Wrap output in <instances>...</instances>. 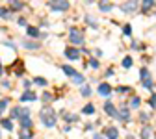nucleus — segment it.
Here are the masks:
<instances>
[{"label": "nucleus", "instance_id": "1", "mask_svg": "<svg viewBox=\"0 0 156 139\" xmlns=\"http://www.w3.org/2000/svg\"><path fill=\"white\" fill-rule=\"evenodd\" d=\"M39 119H41V123H43V126H47V128H52L54 124H56V111L52 109V108H43L41 111H39Z\"/></svg>", "mask_w": 156, "mask_h": 139}, {"label": "nucleus", "instance_id": "2", "mask_svg": "<svg viewBox=\"0 0 156 139\" xmlns=\"http://www.w3.org/2000/svg\"><path fill=\"white\" fill-rule=\"evenodd\" d=\"M63 72H65L69 78H73V82H74V84H78V85H82V84H84V80H86V78H84L80 72H76L71 65H63Z\"/></svg>", "mask_w": 156, "mask_h": 139}, {"label": "nucleus", "instance_id": "3", "mask_svg": "<svg viewBox=\"0 0 156 139\" xmlns=\"http://www.w3.org/2000/svg\"><path fill=\"white\" fill-rule=\"evenodd\" d=\"M140 76H141V85L152 91V87H154V82H152V76H151V71H149L147 67H143V69L140 71Z\"/></svg>", "mask_w": 156, "mask_h": 139}, {"label": "nucleus", "instance_id": "4", "mask_svg": "<svg viewBox=\"0 0 156 139\" xmlns=\"http://www.w3.org/2000/svg\"><path fill=\"white\" fill-rule=\"evenodd\" d=\"M48 6H50L52 11H67L69 9L67 0H52V2H48Z\"/></svg>", "mask_w": 156, "mask_h": 139}, {"label": "nucleus", "instance_id": "5", "mask_svg": "<svg viewBox=\"0 0 156 139\" xmlns=\"http://www.w3.org/2000/svg\"><path fill=\"white\" fill-rule=\"evenodd\" d=\"M69 37H71L73 45H84V35H82V32H80V30L73 28V30H71V33H69Z\"/></svg>", "mask_w": 156, "mask_h": 139}, {"label": "nucleus", "instance_id": "6", "mask_svg": "<svg viewBox=\"0 0 156 139\" xmlns=\"http://www.w3.org/2000/svg\"><path fill=\"white\" fill-rule=\"evenodd\" d=\"M136 9H138V0H128V2H125L121 6V11H125V13H130V11H136Z\"/></svg>", "mask_w": 156, "mask_h": 139}, {"label": "nucleus", "instance_id": "7", "mask_svg": "<svg viewBox=\"0 0 156 139\" xmlns=\"http://www.w3.org/2000/svg\"><path fill=\"white\" fill-rule=\"evenodd\" d=\"M104 135H106V139H117L119 137V130L115 126H108V128H104Z\"/></svg>", "mask_w": 156, "mask_h": 139}, {"label": "nucleus", "instance_id": "8", "mask_svg": "<svg viewBox=\"0 0 156 139\" xmlns=\"http://www.w3.org/2000/svg\"><path fill=\"white\" fill-rule=\"evenodd\" d=\"M99 95H101V96H110V95H112V87H110V84H106V82L101 84V85H99Z\"/></svg>", "mask_w": 156, "mask_h": 139}, {"label": "nucleus", "instance_id": "9", "mask_svg": "<svg viewBox=\"0 0 156 139\" xmlns=\"http://www.w3.org/2000/svg\"><path fill=\"white\" fill-rule=\"evenodd\" d=\"M21 100L23 102H34V100H37V95L32 93V91H26V93L21 95Z\"/></svg>", "mask_w": 156, "mask_h": 139}, {"label": "nucleus", "instance_id": "10", "mask_svg": "<svg viewBox=\"0 0 156 139\" xmlns=\"http://www.w3.org/2000/svg\"><path fill=\"white\" fill-rule=\"evenodd\" d=\"M104 113L110 115V117H117V111H115V108H113V104H112L110 100L104 104Z\"/></svg>", "mask_w": 156, "mask_h": 139}, {"label": "nucleus", "instance_id": "11", "mask_svg": "<svg viewBox=\"0 0 156 139\" xmlns=\"http://www.w3.org/2000/svg\"><path fill=\"white\" fill-rule=\"evenodd\" d=\"M117 119H121V121H128V119H130V111L126 108L117 109Z\"/></svg>", "mask_w": 156, "mask_h": 139}, {"label": "nucleus", "instance_id": "12", "mask_svg": "<svg viewBox=\"0 0 156 139\" xmlns=\"http://www.w3.org/2000/svg\"><path fill=\"white\" fill-rule=\"evenodd\" d=\"M65 56H67L69 59H73V61H74V59L80 57V52H78L76 48H67V50H65Z\"/></svg>", "mask_w": 156, "mask_h": 139}, {"label": "nucleus", "instance_id": "13", "mask_svg": "<svg viewBox=\"0 0 156 139\" xmlns=\"http://www.w3.org/2000/svg\"><path fill=\"white\" fill-rule=\"evenodd\" d=\"M112 8H113V6L108 2V0H101V2H99V9H101V11H104V13L112 11Z\"/></svg>", "mask_w": 156, "mask_h": 139}, {"label": "nucleus", "instance_id": "14", "mask_svg": "<svg viewBox=\"0 0 156 139\" xmlns=\"http://www.w3.org/2000/svg\"><path fill=\"white\" fill-rule=\"evenodd\" d=\"M23 8H24V4L21 2V0H11V6H9L11 11H21Z\"/></svg>", "mask_w": 156, "mask_h": 139}, {"label": "nucleus", "instance_id": "15", "mask_svg": "<svg viewBox=\"0 0 156 139\" xmlns=\"http://www.w3.org/2000/svg\"><path fill=\"white\" fill-rule=\"evenodd\" d=\"M19 137H21V139H30V137H32V130H30V128H21Z\"/></svg>", "mask_w": 156, "mask_h": 139}, {"label": "nucleus", "instance_id": "16", "mask_svg": "<svg viewBox=\"0 0 156 139\" xmlns=\"http://www.w3.org/2000/svg\"><path fill=\"white\" fill-rule=\"evenodd\" d=\"M26 33H28L30 37H41L39 30H37V28H34V26H26Z\"/></svg>", "mask_w": 156, "mask_h": 139}, {"label": "nucleus", "instance_id": "17", "mask_svg": "<svg viewBox=\"0 0 156 139\" xmlns=\"http://www.w3.org/2000/svg\"><path fill=\"white\" fill-rule=\"evenodd\" d=\"M154 4H156V0H143L141 9H143V11H149L151 8H154Z\"/></svg>", "mask_w": 156, "mask_h": 139}, {"label": "nucleus", "instance_id": "18", "mask_svg": "<svg viewBox=\"0 0 156 139\" xmlns=\"http://www.w3.org/2000/svg\"><path fill=\"white\" fill-rule=\"evenodd\" d=\"M82 113H84V115H93V113H95V106H93V104H86V106L82 108Z\"/></svg>", "mask_w": 156, "mask_h": 139}, {"label": "nucleus", "instance_id": "19", "mask_svg": "<svg viewBox=\"0 0 156 139\" xmlns=\"http://www.w3.org/2000/svg\"><path fill=\"white\" fill-rule=\"evenodd\" d=\"M0 124H2L6 130H13V119H2V123H0Z\"/></svg>", "mask_w": 156, "mask_h": 139}, {"label": "nucleus", "instance_id": "20", "mask_svg": "<svg viewBox=\"0 0 156 139\" xmlns=\"http://www.w3.org/2000/svg\"><path fill=\"white\" fill-rule=\"evenodd\" d=\"M151 134H152V128H151V126H143V130H141V139H149Z\"/></svg>", "mask_w": 156, "mask_h": 139}, {"label": "nucleus", "instance_id": "21", "mask_svg": "<svg viewBox=\"0 0 156 139\" xmlns=\"http://www.w3.org/2000/svg\"><path fill=\"white\" fill-rule=\"evenodd\" d=\"M23 47H24V48H32V50H37V48H39V43H32V41H24V43H23Z\"/></svg>", "mask_w": 156, "mask_h": 139}, {"label": "nucleus", "instance_id": "22", "mask_svg": "<svg viewBox=\"0 0 156 139\" xmlns=\"http://www.w3.org/2000/svg\"><path fill=\"white\" fill-rule=\"evenodd\" d=\"M21 128H32V121H30V117L21 119Z\"/></svg>", "mask_w": 156, "mask_h": 139}, {"label": "nucleus", "instance_id": "23", "mask_svg": "<svg viewBox=\"0 0 156 139\" xmlns=\"http://www.w3.org/2000/svg\"><path fill=\"white\" fill-rule=\"evenodd\" d=\"M0 17H2V19H6V21H9V19H11V11H6V9H2V8H0Z\"/></svg>", "mask_w": 156, "mask_h": 139}, {"label": "nucleus", "instance_id": "24", "mask_svg": "<svg viewBox=\"0 0 156 139\" xmlns=\"http://www.w3.org/2000/svg\"><path fill=\"white\" fill-rule=\"evenodd\" d=\"M11 119H21V108H13L11 109Z\"/></svg>", "mask_w": 156, "mask_h": 139}, {"label": "nucleus", "instance_id": "25", "mask_svg": "<svg viewBox=\"0 0 156 139\" xmlns=\"http://www.w3.org/2000/svg\"><path fill=\"white\" fill-rule=\"evenodd\" d=\"M123 67H125V69H130V67H132V57H130V56H126V57L123 59Z\"/></svg>", "mask_w": 156, "mask_h": 139}, {"label": "nucleus", "instance_id": "26", "mask_svg": "<svg viewBox=\"0 0 156 139\" xmlns=\"http://www.w3.org/2000/svg\"><path fill=\"white\" fill-rule=\"evenodd\" d=\"M140 104H141V100H140V98H138V96H134V98H132V100H130V106H132L134 109H136V108H140Z\"/></svg>", "mask_w": 156, "mask_h": 139}, {"label": "nucleus", "instance_id": "27", "mask_svg": "<svg viewBox=\"0 0 156 139\" xmlns=\"http://www.w3.org/2000/svg\"><path fill=\"white\" fill-rule=\"evenodd\" d=\"M8 104H9V100H8V98H2V100H0V113H2V111L8 108Z\"/></svg>", "mask_w": 156, "mask_h": 139}, {"label": "nucleus", "instance_id": "28", "mask_svg": "<svg viewBox=\"0 0 156 139\" xmlns=\"http://www.w3.org/2000/svg\"><path fill=\"white\" fill-rule=\"evenodd\" d=\"M35 84H37V85H43V87H45L48 82L45 80V78H41V76H39V78H35Z\"/></svg>", "mask_w": 156, "mask_h": 139}, {"label": "nucleus", "instance_id": "29", "mask_svg": "<svg viewBox=\"0 0 156 139\" xmlns=\"http://www.w3.org/2000/svg\"><path fill=\"white\" fill-rule=\"evenodd\" d=\"M43 100H45V102H50V100H54L52 93H43Z\"/></svg>", "mask_w": 156, "mask_h": 139}, {"label": "nucleus", "instance_id": "30", "mask_svg": "<svg viewBox=\"0 0 156 139\" xmlns=\"http://www.w3.org/2000/svg\"><path fill=\"white\" fill-rule=\"evenodd\" d=\"M89 67H93V69H99L101 65H99V61H97V59H89Z\"/></svg>", "mask_w": 156, "mask_h": 139}, {"label": "nucleus", "instance_id": "31", "mask_svg": "<svg viewBox=\"0 0 156 139\" xmlns=\"http://www.w3.org/2000/svg\"><path fill=\"white\" fill-rule=\"evenodd\" d=\"M123 33H125V35H130V33H132V26H130V24H126V26L123 28Z\"/></svg>", "mask_w": 156, "mask_h": 139}, {"label": "nucleus", "instance_id": "32", "mask_svg": "<svg viewBox=\"0 0 156 139\" xmlns=\"http://www.w3.org/2000/svg\"><path fill=\"white\" fill-rule=\"evenodd\" d=\"M91 95V87H82V96H89Z\"/></svg>", "mask_w": 156, "mask_h": 139}, {"label": "nucleus", "instance_id": "33", "mask_svg": "<svg viewBox=\"0 0 156 139\" xmlns=\"http://www.w3.org/2000/svg\"><path fill=\"white\" fill-rule=\"evenodd\" d=\"M151 108H156V93H152L151 96Z\"/></svg>", "mask_w": 156, "mask_h": 139}, {"label": "nucleus", "instance_id": "34", "mask_svg": "<svg viewBox=\"0 0 156 139\" xmlns=\"http://www.w3.org/2000/svg\"><path fill=\"white\" fill-rule=\"evenodd\" d=\"M86 23H89V24H91L93 28H97V23L93 21V19H91V17H86Z\"/></svg>", "mask_w": 156, "mask_h": 139}, {"label": "nucleus", "instance_id": "35", "mask_svg": "<svg viewBox=\"0 0 156 139\" xmlns=\"http://www.w3.org/2000/svg\"><path fill=\"white\" fill-rule=\"evenodd\" d=\"M19 24H21V26H28L26 24V19H19Z\"/></svg>", "mask_w": 156, "mask_h": 139}, {"label": "nucleus", "instance_id": "36", "mask_svg": "<svg viewBox=\"0 0 156 139\" xmlns=\"http://www.w3.org/2000/svg\"><path fill=\"white\" fill-rule=\"evenodd\" d=\"M117 91H119V93H128L130 89H128V87H119V89H117Z\"/></svg>", "mask_w": 156, "mask_h": 139}, {"label": "nucleus", "instance_id": "37", "mask_svg": "<svg viewBox=\"0 0 156 139\" xmlns=\"http://www.w3.org/2000/svg\"><path fill=\"white\" fill-rule=\"evenodd\" d=\"M0 74H2V67H0Z\"/></svg>", "mask_w": 156, "mask_h": 139}, {"label": "nucleus", "instance_id": "38", "mask_svg": "<svg viewBox=\"0 0 156 139\" xmlns=\"http://www.w3.org/2000/svg\"><path fill=\"white\" fill-rule=\"evenodd\" d=\"M87 2H93V0H87Z\"/></svg>", "mask_w": 156, "mask_h": 139}]
</instances>
